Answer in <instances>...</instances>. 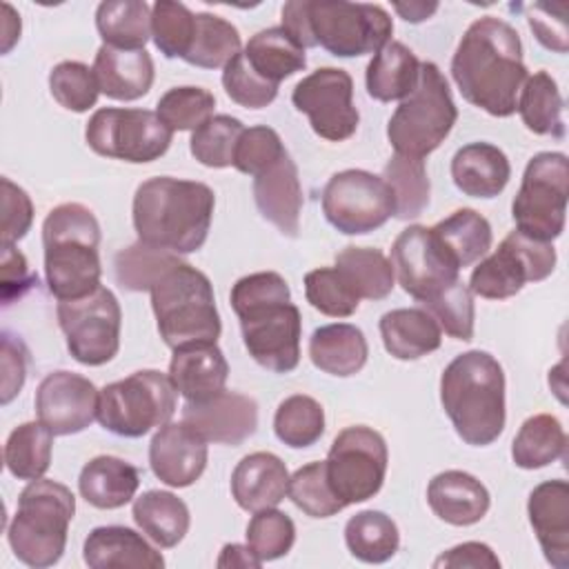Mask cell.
Instances as JSON below:
<instances>
[{
    "label": "cell",
    "mask_w": 569,
    "mask_h": 569,
    "mask_svg": "<svg viewBox=\"0 0 569 569\" xmlns=\"http://www.w3.org/2000/svg\"><path fill=\"white\" fill-rule=\"evenodd\" d=\"M242 131H244V124L238 118L227 113L211 116L204 124L191 131L189 151L204 167H211V169L233 167V151Z\"/></svg>",
    "instance_id": "cell-47"
},
{
    "label": "cell",
    "mask_w": 569,
    "mask_h": 569,
    "mask_svg": "<svg viewBox=\"0 0 569 569\" xmlns=\"http://www.w3.org/2000/svg\"><path fill=\"white\" fill-rule=\"evenodd\" d=\"M291 102L309 118L313 133L329 142L349 140L358 129L353 80L345 69L320 67L311 71L293 87Z\"/></svg>",
    "instance_id": "cell-17"
},
{
    "label": "cell",
    "mask_w": 569,
    "mask_h": 569,
    "mask_svg": "<svg viewBox=\"0 0 569 569\" xmlns=\"http://www.w3.org/2000/svg\"><path fill=\"white\" fill-rule=\"evenodd\" d=\"M247 545L251 551L262 560H278L287 556L296 542V525L276 507L253 511L249 525H247Z\"/></svg>",
    "instance_id": "cell-52"
},
{
    "label": "cell",
    "mask_w": 569,
    "mask_h": 569,
    "mask_svg": "<svg viewBox=\"0 0 569 569\" xmlns=\"http://www.w3.org/2000/svg\"><path fill=\"white\" fill-rule=\"evenodd\" d=\"M222 87L236 104L247 109H262L271 104L278 96V84L260 78L249 67L242 51L222 69Z\"/></svg>",
    "instance_id": "cell-55"
},
{
    "label": "cell",
    "mask_w": 569,
    "mask_h": 569,
    "mask_svg": "<svg viewBox=\"0 0 569 569\" xmlns=\"http://www.w3.org/2000/svg\"><path fill=\"white\" fill-rule=\"evenodd\" d=\"M313 47L338 58L378 53L391 42L393 22L380 4L347 0H302Z\"/></svg>",
    "instance_id": "cell-10"
},
{
    "label": "cell",
    "mask_w": 569,
    "mask_h": 569,
    "mask_svg": "<svg viewBox=\"0 0 569 569\" xmlns=\"http://www.w3.org/2000/svg\"><path fill=\"white\" fill-rule=\"evenodd\" d=\"M451 78L469 104L493 118L513 116L527 80L518 31L496 16L473 20L451 58Z\"/></svg>",
    "instance_id": "cell-1"
},
{
    "label": "cell",
    "mask_w": 569,
    "mask_h": 569,
    "mask_svg": "<svg viewBox=\"0 0 569 569\" xmlns=\"http://www.w3.org/2000/svg\"><path fill=\"white\" fill-rule=\"evenodd\" d=\"M131 516L138 529L162 549H171L182 542L191 525L189 507L184 500L162 489H149L138 496L133 500Z\"/></svg>",
    "instance_id": "cell-34"
},
{
    "label": "cell",
    "mask_w": 569,
    "mask_h": 569,
    "mask_svg": "<svg viewBox=\"0 0 569 569\" xmlns=\"http://www.w3.org/2000/svg\"><path fill=\"white\" fill-rule=\"evenodd\" d=\"M27 360L29 351L22 345L20 338H13L11 333H2V358H0V369H2V396L0 402L9 405L22 389L27 380Z\"/></svg>",
    "instance_id": "cell-59"
},
{
    "label": "cell",
    "mask_w": 569,
    "mask_h": 569,
    "mask_svg": "<svg viewBox=\"0 0 569 569\" xmlns=\"http://www.w3.org/2000/svg\"><path fill=\"white\" fill-rule=\"evenodd\" d=\"M160 338L178 349L191 342H216L222 325L211 280L189 262H178L149 289Z\"/></svg>",
    "instance_id": "cell-7"
},
{
    "label": "cell",
    "mask_w": 569,
    "mask_h": 569,
    "mask_svg": "<svg viewBox=\"0 0 569 569\" xmlns=\"http://www.w3.org/2000/svg\"><path fill=\"white\" fill-rule=\"evenodd\" d=\"M440 402L462 442L491 445L507 420L500 362L480 349L456 356L440 376Z\"/></svg>",
    "instance_id": "cell-4"
},
{
    "label": "cell",
    "mask_w": 569,
    "mask_h": 569,
    "mask_svg": "<svg viewBox=\"0 0 569 569\" xmlns=\"http://www.w3.org/2000/svg\"><path fill=\"white\" fill-rule=\"evenodd\" d=\"M100 224L80 202L51 209L42 222L44 278L58 300H78L100 287Z\"/></svg>",
    "instance_id": "cell-5"
},
{
    "label": "cell",
    "mask_w": 569,
    "mask_h": 569,
    "mask_svg": "<svg viewBox=\"0 0 569 569\" xmlns=\"http://www.w3.org/2000/svg\"><path fill=\"white\" fill-rule=\"evenodd\" d=\"M569 198V160L562 151L536 153L522 173L511 202L516 231L540 242H553L565 231Z\"/></svg>",
    "instance_id": "cell-11"
},
{
    "label": "cell",
    "mask_w": 569,
    "mask_h": 569,
    "mask_svg": "<svg viewBox=\"0 0 569 569\" xmlns=\"http://www.w3.org/2000/svg\"><path fill=\"white\" fill-rule=\"evenodd\" d=\"M82 558L91 569H162V553L151 547L142 533L122 527L107 525L89 531L82 545Z\"/></svg>",
    "instance_id": "cell-26"
},
{
    "label": "cell",
    "mask_w": 569,
    "mask_h": 569,
    "mask_svg": "<svg viewBox=\"0 0 569 569\" xmlns=\"http://www.w3.org/2000/svg\"><path fill=\"white\" fill-rule=\"evenodd\" d=\"M289 487V471L284 462L269 451L244 456L231 473V496L244 511H260L278 507Z\"/></svg>",
    "instance_id": "cell-27"
},
{
    "label": "cell",
    "mask_w": 569,
    "mask_h": 569,
    "mask_svg": "<svg viewBox=\"0 0 569 569\" xmlns=\"http://www.w3.org/2000/svg\"><path fill=\"white\" fill-rule=\"evenodd\" d=\"M336 269L358 293V298L382 300L393 291V267L389 258L373 247H345L336 256Z\"/></svg>",
    "instance_id": "cell-41"
},
{
    "label": "cell",
    "mask_w": 569,
    "mask_h": 569,
    "mask_svg": "<svg viewBox=\"0 0 569 569\" xmlns=\"http://www.w3.org/2000/svg\"><path fill=\"white\" fill-rule=\"evenodd\" d=\"M427 502L442 522L469 527L487 516L491 496L476 476L460 469H449L429 480Z\"/></svg>",
    "instance_id": "cell-25"
},
{
    "label": "cell",
    "mask_w": 569,
    "mask_h": 569,
    "mask_svg": "<svg viewBox=\"0 0 569 569\" xmlns=\"http://www.w3.org/2000/svg\"><path fill=\"white\" fill-rule=\"evenodd\" d=\"M100 93L111 100H138L149 93L153 84V60L144 49L129 51L102 44L96 51L91 67Z\"/></svg>",
    "instance_id": "cell-28"
},
{
    "label": "cell",
    "mask_w": 569,
    "mask_h": 569,
    "mask_svg": "<svg viewBox=\"0 0 569 569\" xmlns=\"http://www.w3.org/2000/svg\"><path fill=\"white\" fill-rule=\"evenodd\" d=\"M207 458V440L182 420H169L162 425L149 445V465L153 476L167 487L176 489L193 485L202 476Z\"/></svg>",
    "instance_id": "cell-21"
},
{
    "label": "cell",
    "mask_w": 569,
    "mask_h": 569,
    "mask_svg": "<svg viewBox=\"0 0 569 569\" xmlns=\"http://www.w3.org/2000/svg\"><path fill=\"white\" fill-rule=\"evenodd\" d=\"M178 262H182L180 256L138 240L116 256V280L127 291H149L156 280Z\"/></svg>",
    "instance_id": "cell-46"
},
{
    "label": "cell",
    "mask_w": 569,
    "mask_h": 569,
    "mask_svg": "<svg viewBox=\"0 0 569 569\" xmlns=\"http://www.w3.org/2000/svg\"><path fill=\"white\" fill-rule=\"evenodd\" d=\"M33 222V202L27 191L2 178V240L0 244H16L27 236Z\"/></svg>",
    "instance_id": "cell-58"
},
{
    "label": "cell",
    "mask_w": 569,
    "mask_h": 569,
    "mask_svg": "<svg viewBox=\"0 0 569 569\" xmlns=\"http://www.w3.org/2000/svg\"><path fill=\"white\" fill-rule=\"evenodd\" d=\"M53 433L38 422L18 425L4 442V467L18 480H38L51 465Z\"/></svg>",
    "instance_id": "cell-42"
},
{
    "label": "cell",
    "mask_w": 569,
    "mask_h": 569,
    "mask_svg": "<svg viewBox=\"0 0 569 569\" xmlns=\"http://www.w3.org/2000/svg\"><path fill=\"white\" fill-rule=\"evenodd\" d=\"M420 78V60L416 53L398 42H387L367 64L365 82L367 93L378 102L405 100L418 84Z\"/></svg>",
    "instance_id": "cell-33"
},
{
    "label": "cell",
    "mask_w": 569,
    "mask_h": 569,
    "mask_svg": "<svg viewBox=\"0 0 569 569\" xmlns=\"http://www.w3.org/2000/svg\"><path fill=\"white\" fill-rule=\"evenodd\" d=\"M369 356V345L365 333L349 322H336L318 327L309 338V358L320 371L349 378L356 376Z\"/></svg>",
    "instance_id": "cell-32"
},
{
    "label": "cell",
    "mask_w": 569,
    "mask_h": 569,
    "mask_svg": "<svg viewBox=\"0 0 569 569\" xmlns=\"http://www.w3.org/2000/svg\"><path fill=\"white\" fill-rule=\"evenodd\" d=\"M456 120L458 109L447 78L436 62H420L418 84L389 118L387 138L396 153L425 160L445 142Z\"/></svg>",
    "instance_id": "cell-8"
},
{
    "label": "cell",
    "mask_w": 569,
    "mask_h": 569,
    "mask_svg": "<svg viewBox=\"0 0 569 569\" xmlns=\"http://www.w3.org/2000/svg\"><path fill=\"white\" fill-rule=\"evenodd\" d=\"M140 471L116 456L91 458L78 478L80 496L96 509H120L136 498Z\"/></svg>",
    "instance_id": "cell-31"
},
{
    "label": "cell",
    "mask_w": 569,
    "mask_h": 569,
    "mask_svg": "<svg viewBox=\"0 0 569 569\" xmlns=\"http://www.w3.org/2000/svg\"><path fill=\"white\" fill-rule=\"evenodd\" d=\"M393 9L407 22H422L438 11V2H393Z\"/></svg>",
    "instance_id": "cell-63"
},
{
    "label": "cell",
    "mask_w": 569,
    "mask_h": 569,
    "mask_svg": "<svg viewBox=\"0 0 569 569\" xmlns=\"http://www.w3.org/2000/svg\"><path fill=\"white\" fill-rule=\"evenodd\" d=\"M345 542L349 553L360 562L380 565L396 556L400 547V531L391 516L376 509H365L347 520Z\"/></svg>",
    "instance_id": "cell-39"
},
{
    "label": "cell",
    "mask_w": 569,
    "mask_h": 569,
    "mask_svg": "<svg viewBox=\"0 0 569 569\" xmlns=\"http://www.w3.org/2000/svg\"><path fill=\"white\" fill-rule=\"evenodd\" d=\"M4 18H2V53H9L11 47L20 40V16L13 11L9 2L2 4Z\"/></svg>",
    "instance_id": "cell-64"
},
{
    "label": "cell",
    "mask_w": 569,
    "mask_h": 569,
    "mask_svg": "<svg viewBox=\"0 0 569 569\" xmlns=\"http://www.w3.org/2000/svg\"><path fill=\"white\" fill-rule=\"evenodd\" d=\"M96 29L104 44L138 51L151 38V7L144 0H107L96 9Z\"/></svg>",
    "instance_id": "cell-38"
},
{
    "label": "cell",
    "mask_w": 569,
    "mask_h": 569,
    "mask_svg": "<svg viewBox=\"0 0 569 569\" xmlns=\"http://www.w3.org/2000/svg\"><path fill=\"white\" fill-rule=\"evenodd\" d=\"M242 56L260 78L278 87L307 67L305 49L282 27H269L251 36Z\"/></svg>",
    "instance_id": "cell-35"
},
{
    "label": "cell",
    "mask_w": 569,
    "mask_h": 569,
    "mask_svg": "<svg viewBox=\"0 0 569 569\" xmlns=\"http://www.w3.org/2000/svg\"><path fill=\"white\" fill-rule=\"evenodd\" d=\"M100 391L96 385L73 371H51L36 389L38 420L53 436H71L84 431L98 420Z\"/></svg>",
    "instance_id": "cell-19"
},
{
    "label": "cell",
    "mask_w": 569,
    "mask_h": 569,
    "mask_svg": "<svg viewBox=\"0 0 569 569\" xmlns=\"http://www.w3.org/2000/svg\"><path fill=\"white\" fill-rule=\"evenodd\" d=\"M218 569H258L262 567V560L251 551L249 545H240V542H229L222 547L218 560H216Z\"/></svg>",
    "instance_id": "cell-62"
},
{
    "label": "cell",
    "mask_w": 569,
    "mask_h": 569,
    "mask_svg": "<svg viewBox=\"0 0 569 569\" xmlns=\"http://www.w3.org/2000/svg\"><path fill=\"white\" fill-rule=\"evenodd\" d=\"M76 513V496L56 480L38 478L18 496V509L7 527L13 556L36 569L56 565L67 547L69 522Z\"/></svg>",
    "instance_id": "cell-6"
},
{
    "label": "cell",
    "mask_w": 569,
    "mask_h": 569,
    "mask_svg": "<svg viewBox=\"0 0 569 569\" xmlns=\"http://www.w3.org/2000/svg\"><path fill=\"white\" fill-rule=\"evenodd\" d=\"M425 311L431 313V318L438 322L440 329H445L447 336L469 342L473 338L476 327V307H473V293L462 280H456L451 287L433 296L431 300L422 302Z\"/></svg>",
    "instance_id": "cell-53"
},
{
    "label": "cell",
    "mask_w": 569,
    "mask_h": 569,
    "mask_svg": "<svg viewBox=\"0 0 569 569\" xmlns=\"http://www.w3.org/2000/svg\"><path fill=\"white\" fill-rule=\"evenodd\" d=\"M173 131L149 109H98L87 127V144L104 158L122 162H153L167 153Z\"/></svg>",
    "instance_id": "cell-13"
},
{
    "label": "cell",
    "mask_w": 569,
    "mask_h": 569,
    "mask_svg": "<svg viewBox=\"0 0 569 569\" xmlns=\"http://www.w3.org/2000/svg\"><path fill=\"white\" fill-rule=\"evenodd\" d=\"M56 313L73 360L87 367H100L116 358L122 311L111 289L100 284L84 298L58 300Z\"/></svg>",
    "instance_id": "cell-15"
},
{
    "label": "cell",
    "mask_w": 569,
    "mask_h": 569,
    "mask_svg": "<svg viewBox=\"0 0 569 569\" xmlns=\"http://www.w3.org/2000/svg\"><path fill=\"white\" fill-rule=\"evenodd\" d=\"M382 180L391 187L396 200V218H418L429 207V176L422 158H409L393 153L385 164Z\"/></svg>",
    "instance_id": "cell-44"
},
{
    "label": "cell",
    "mask_w": 569,
    "mask_h": 569,
    "mask_svg": "<svg viewBox=\"0 0 569 569\" xmlns=\"http://www.w3.org/2000/svg\"><path fill=\"white\" fill-rule=\"evenodd\" d=\"M527 22L533 31L536 40L553 51V53H567L569 49V33H567V4H547L536 2L527 7Z\"/></svg>",
    "instance_id": "cell-57"
},
{
    "label": "cell",
    "mask_w": 569,
    "mask_h": 569,
    "mask_svg": "<svg viewBox=\"0 0 569 569\" xmlns=\"http://www.w3.org/2000/svg\"><path fill=\"white\" fill-rule=\"evenodd\" d=\"M180 420L207 442L238 447L258 429V405L244 393L224 389L213 398L184 402Z\"/></svg>",
    "instance_id": "cell-20"
},
{
    "label": "cell",
    "mask_w": 569,
    "mask_h": 569,
    "mask_svg": "<svg viewBox=\"0 0 569 569\" xmlns=\"http://www.w3.org/2000/svg\"><path fill=\"white\" fill-rule=\"evenodd\" d=\"M307 302L331 318H349L358 311L360 298L336 267H320L305 276Z\"/></svg>",
    "instance_id": "cell-51"
},
{
    "label": "cell",
    "mask_w": 569,
    "mask_h": 569,
    "mask_svg": "<svg viewBox=\"0 0 569 569\" xmlns=\"http://www.w3.org/2000/svg\"><path fill=\"white\" fill-rule=\"evenodd\" d=\"M196 33V13L173 0L151 7V38L164 58H184Z\"/></svg>",
    "instance_id": "cell-48"
},
{
    "label": "cell",
    "mask_w": 569,
    "mask_h": 569,
    "mask_svg": "<svg viewBox=\"0 0 569 569\" xmlns=\"http://www.w3.org/2000/svg\"><path fill=\"white\" fill-rule=\"evenodd\" d=\"M287 496L291 502L311 518H329L345 509V502L331 491L325 462H309L289 476Z\"/></svg>",
    "instance_id": "cell-50"
},
{
    "label": "cell",
    "mask_w": 569,
    "mask_h": 569,
    "mask_svg": "<svg viewBox=\"0 0 569 569\" xmlns=\"http://www.w3.org/2000/svg\"><path fill=\"white\" fill-rule=\"evenodd\" d=\"M273 431L278 440L291 449L311 447L325 433V409L311 396H289L276 409Z\"/></svg>",
    "instance_id": "cell-45"
},
{
    "label": "cell",
    "mask_w": 569,
    "mask_h": 569,
    "mask_svg": "<svg viewBox=\"0 0 569 569\" xmlns=\"http://www.w3.org/2000/svg\"><path fill=\"white\" fill-rule=\"evenodd\" d=\"M253 200L264 220L282 236L296 238L300 231L302 187L298 167L289 153L253 178Z\"/></svg>",
    "instance_id": "cell-23"
},
{
    "label": "cell",
    "mask_w": 569,
    "mask_h": 569,
    "mask_svg": "<svg viewBox=\"0 0 569 569\" xmlns=\"http://www.w3.org/2000/svg\"><path fill=\"white\" fill-rule=\"evenodd\" d=\"M249 356L273 373H289L300 362L302 318L291 302L287 280L276 271H256L236 280L229 293Z\"/></svg>",
    "instance_id": "cell-2"
},
{
    "label": "cell",
    "mask_w": 569,
    "mask_h": 569,
    "mask_svg": "<svg viewBox=\"0 0 569 569\" xmlns=\"http://www.w3.org/2000/svg\"><path fill=\"white\" fill-rule=\"evenodd\" d=\"M436 569H498L500 558L485 542H462L442 551L433 560Z\"/></svg>",
    "instance_id": "cell-60"
},
{
    "label": "cell",
    "mask_w": 569,
    "mask_h": 569,
    "mask_svg": "<svg viewBox=\"0 0 569 569\" xmlns=\"http://www.w3.org/2000/svg\"><path fill=\"white\" fill-rule=\"evenodd\" d=\"M380 338L389 356L396 360H418L436 351L442 342V329L429 311L418 307L391 309L380 322Z\"/></svg>",
    "instance_id": "cell-30"
},
{
    "label": "cell",
    "mask_w": 569,
    "mask_h": 569,
    "mask_svg": "<svg viewBox=\"0 0 569 569\" xmlns=\"http://www.w3.org/2000/svg\"><path fill=\"white\" fill-rule=\"evenodd\" d=\"M322 213L340 233L362 236L380 229L396 213V200L382 176L365 169H345L325 184Z\"/></svg>",
    "instance_id": "cell-16"
},
{
    "label": "cell",
    "mask_w": 569,
    "mask_h": 569,
    "mask_svg": "<svg viewBox=\"0 0 569 569\" xmlns=\"http://www.w3.org/2000/svg\"><path fill=\"white\" fill-rule=\"evenodd\" d=\"M453 184L469 198H496L511 178V164L491 142H469L451 158Z\"/></svg>",
    "instance_id": "cell-29"
},
{
    "label": "cell",
    "mask_w": 569,
    "mask_h": 569,
    "mask_svg": "<svg viewBox=\"0 0 569 569\" xmlns=\"http://www.w3.org/2000/svg\"><path fill=\"white\" fill-rule=\"evenodd\" d=\"M169 378L187 402H200L224 391L229 362L216 342H191L173 349Z\"/></svg>",
    "instance_id": "cell-24"
},
{
    "label": "cell",
    "mask_w": 569,
    "mask_h": 569,
    "mask_svg": "<svg viewBox=\"0 0 569 569\" xmlns=\"http://www.w3.org/2000/svg\"><path fill=\"white\" fill-rule=\"evenodd\" d=\"M389 451L385 438L365 425L342 429L327 453L325 473L331 491L347 505L373 498L387 476Z\"/></svg>",
    "instance_id": "cell-12"
},
{
    "label": "cell",
    "mask_w": 569,
    "mask_h": 569,
    "mask_svg": "<svg viewBox=\"0 0 569 569\" xmlns=\"http://www.w3.org/2000/svg\"><path fill=\"white\" fill-rule=\"evenodd\" d=\"M431 231L445 253L458 264V269L482 260L493 240L489 220L473 209L453 211L445 220L436 222Z\"/></svg>",
    "instance_id": "cell-36"
},
{
    "label": "cell",
    "mask_w": 569,
    "mask_h": 569,
    "mask_svg": "<svg viewBox=\"0 0 569 569\" xmlns=\"http://www.w3.org/2000/svg\"><path fill=\"white\" fill-rule=\"evenodd\" d=\"M240 53L238 29L213 13H196V33L184 62L200 69H224Z\"/></svg>",
    "instance_id": "cell-43"
},
{
    "label": "cell",
    "mask_w": 569,
    "mask_h": 569,
    "mask_svg": "<svg viewBox=\"0 0 569 569\" xmlns=\"http://www.w3.org/2000/svg\"><path fill=\"white\" fill-rule=\"evenodd\" d=\"M49 91L67 111L84 113L98 102V82L93 71L78 60H64L49 73Z\"/></svg>",
    "instance_id": "cell-54"
},
{
    "label": "cell",
    "mask_w": 569,
    "mask_h": 569,
    "mask_svg": "<svg viewBox=\"0 0 569 569\" xmlns=\"http://www.w3.org/2000/svg\"><path fill=\"white\" fill-rule=\"evenodd\" d=\"M389 262L402 291L418 302L431 300L460 280L458 264L445 253L431 227L411 224L400 231L391 244Z\"/></svg>",
    "instance_id": "cell-18"
},
{
    "label": "cell",
    "mask_w": 569,
    "mask_h": 569,
    "mask_svg": "<svg viewBox=\"0 0 569 569\" xmlns=\"http://www.w3.org/2000/svg\"><path fill=\"white\" fill-rule=\"evenodd\" d=\"M284 153H287V149L276 129H271L267 124L249 127L238 138V144L233 151V167L240 173L256 178L267 167H271L276 160H280Z\"/></svg>",
    "instance_id": "cell-56"
},
{
    "label": "cell",
    "mask_w": 569,
    "mask_h": 569,
    "mask_svg": "<svg viewBox=\"0 0 569 569\" xmlns=\"http://www.w3.org/2000/svg\"><path fill=\"white\" fill-rule=\"evenodd\" d=\"M516 111L531 133L551 136L558 140L565 138V100L549 71L540 69L533 76H527L518 93Z\"/></svg>",
    "instance_id": "cell-37"
},
{
    "label": "cell",
    "mask_w": 569,
    "mask_h": 569,
    "mask_svg": "<svg viewBox=\"0 0 569 569\" xmlns=\"http://www.w3.org/2000/svg\"><path fill=\"white\" fill-rule=\"evenodd\" d=\"M213 207L216 196L209 184L156 176L136 189L133 229L144 244L176 256L193 253L209 236Z\"/></svg>",
    "instance_id": "cell-3"
},
{
    "label": "cell",
    "mask_w": 569,
    "mask_h": 569,
    "mask_svg": "<svg viewBox=\"0 0 569 569\" xmlns=\"http://www.w3.org/2000/svg\"><path fill=\"white\" fill-rule=\"evenodd\" d=\"M556 260L558 256L551 242L527 238L513 229L491 256L478 260L467 287L480 298L507 300L520 293L527 282L549 278L556 269Z\"/></svg>",
    "instance_id": "cell-14"
},
{
    "label": "cell",
    "mask_w": 569,
    "mask_h": 569,
    "mask_svg": "<svg viewBox=\"0 0 569 569\" xmlns=\"http://www.w3.org/2000/svg\"><path fill=\"white\" fill-rule=\"evenodd\" d=\"M176 387L169 373L136 371L100 389L98 422L122 438H142L167 425L176 411Z\"/></svg>",
    "instance_id": "cell-9"
},
{
    "label": "cell",
    "mask_w": 569,
    "mask_h": 569,
    "mask_svg": "<svg viewBox=\"0 0 569 569\" xmlns=\"http://www.w3.org/2000/svg\"><path fill=\"white\" fill-rule=\"evenodd\" d=\"M216 98L202 87H173L156 104L158 118L171 131H196L213 116Z\"/></svg>",
    "instance_id": "cell-49"
},
{
    "label": "cell",
    "mask_w": 569,
    "mask_h": 569,
    "mask_svg": "<svg viewBox=\"0 0 569 569\" xmlns=\"http://www.w3.org/2000/svg\"><path fill=\"white\" fill-rule=\"evenodd\" d=\"M529 522L547 562L569 569V485L567 480H545L533 487L527 500Z\"/></svg>",
    "instance_id": "cell-22"
},
{
    "label": "cell",
    "mask_w": 569,
    "mask_h": 569,
    "mask_svg": "<svg viewBox=\"0 0 569 569\" xmlns=\"http://www.w3.org/2000/svg\"><path fill=\"white\" fill-rule=\"evenodd\" d=\"M567 433L560 420L551 413H536L527 418L513 442L511 458L520 469H542L565 456Z\"/></svg>",
    "instance_id": "cell-40"
},
{
    "label": "cell",
    "mask_w": 569,
    "mask_h": 569,
    "mask_svg": "<svg viewBox=\"0 0 569 569\" xmlns=\"http://www.w3.org/2000/svg\"><path fill=\"white\" fill-rule=\"evenodd\" d=\"M2 300L9 305L13 298H20L27 289L38 284V276L29 269L27 258L13 247H2Z\"/></svg>",
    "instance_id": "cell-61"
}]
</instances>
